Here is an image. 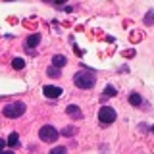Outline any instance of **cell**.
<instances>
[{
	"label": "cell",
	"mask_w": 154,
	"mask_h": 154,
	"mask_svg": "<svg viewBox=\"0 0 154 154\" xmlns=\"http://www.w3.org/2000/svg\"><path fill=\"white\" fill-rule=\"evenodd\" d=\"M98 122H100L102 127L114 123L116 122V110L112 108V106H100V110H98Z\"/></svg>",
	"instance_id": "3957f363"
},
{
	"label": "cell",
	"mask_w": 154,
	"mask_h": 154,
	"mask_svg": "<svg viewBox=\"0 0 154 154\" xmlns=\"http://www.w3.org/2000/svg\"><path fill=\"white\" fill-rule=\"evenodd\" d=\"M6 144H8V143H6V141H4V139H0V152H2V148H4V146H6Z\"/></svg>",
	"instance_id": "ac0fdd59"
},
{
	"label": "cell",
	"mask_w": 154,
	"mask_h": 154,
	"mask_svg": "<svg viewBox=\"0 0 154 154\" xmlns=\"http://www.w3.org/2000/svg\"><path fill=\"white\" fill-rule=\"evenodd\" d=\"M38 42H41V35L35 33V35H29L27 41H25V46H27V52H31L35 46H38Z\"/></svg>",
	"instance_id": "52a82bcc"
},
{
	"label": "cell",
	"mask_w": 154,
	"mask_h": 154,
	"mask_svg": "<svg viewBox=\"0 0 154 154\" xmlns=\"http://www.w3.org/2000/svg\"><path fill=\"white\" fill-rule=\"evenodd\" d=\"M66 64H67V58L64 54H56L52 58V66H56V67H64Z\"/></svg>",
	"instance_id": "ba28073f"
},
{
	"label": "cell",
	"mask_w": 154,
	"mask_h": 154,
	"mask_svg": "<svg viewBox=\"0 0 154 154\" xmlns=\"http://www.w3.org/2000/svg\"><path fill=\"white\" fill-rule=\"evenodd\" d=\"M135 54V50H127V52H123V56H127V58H131Z\"/></svg>",
	"instance_id": "e0dca14e"
},
{
	"label": "cell",
	"mask_w": 154,
	"mask_h": 154,
	"mask_svg": "<svg viewBox=\"0 0 154 154\" xmlns=\"http://www.w3.org/2000/svg\"><path fill=\"white\" fill-rule=\"evenodd\" d=\"M143 21H144V25H148V27H150V25H154V10H148Z\"/></svg>",
	"instance_id": "5bb4252c"
},
{
	"label": "cell",
	"mask_w": 154,
	"mask_h": 154,
	"mask_svg": "<svg viewBox=\"0 0 154 154\" xmlns=\"http://www.w3.org/2000/svg\"><path fill=\"white\" fill-rule=\"evenodd\" d=\"M75 133H77V127H75V125H67V127L62 129V135H64V137H73Z\"/></svg>",
	"instance_id": "7c38bea8"
},
{
	"label": "cell",
	"mask_w": 154,
	"mask_h": 154,
	"mask_svg": "<svg viewBox=\"0 0 154 154\" xmlns=\"http://www.w3.org/2000/svg\"><path fill=\"white\" fill-rule=\"evenodd\" d=\"M12 67H14V69H23V67H25V60H23V58H14V60H12Z\"/></svg>",
	"instance_id": "4fadbf2b"
},
{
	"label": "cell",
	"mask_w": 154,
	"mask_h": 154,
	"mask_svg": "<svg viewBox=\"0 0 154 154\" xmlns=\"http://www.w3.org/2000/svg\"><path fill=\"white\" fill-rule=\"evenodd\" d=\"M73 83L79 89H93L96 85V77L93 71H77L73 75Z\"/></svg>",
	"instance_id": "6da1fadb"
},
{
	"label": "cell",
	"mask_w": 154,
	"mask_h": 154,
	"mask_svg": "<svg viewBox=\"0 0 154 154\" xmlns=\"http://www.w3.org/2000/svg\"><path fill=\"white\" fill-rule=\"evenodd\" d=\"M46 73L50 75V77H54V79H58V77L62 75V67H56V66H50L46 69Z\"/></svg>",
	"instance_id": "8fae6325"
},
{
	"label": "cell",
	"mask_w": 154,
	"mask_h": 154,
	"mask_svg": "<svg viewBox=\"0 0 154 154\" xmlns=\"http://www.w3.org/2000/svg\"><path fill=\"white\" fill-rule=\"evenodd\" d=\"M129 104H131V106H141L143 104L141 94H139V93H131V94H129Z\"/></svg>",
	"instance_id": "30bf717a"
},
{
	"label": "cell",
	"mask_w": 154,
	"mask_h": 154,
	"mask_svg": "<svg viewBox=\"0 0 154 154\" xmlns=\"http://www.w3.org/2000/svg\"><path fill=\"white\" fill-rule=\"evenodd\" d=\"M42 93H45V96L46 98H58V96H62V93H64V91L60 89V87H56V85H45L42 87Z\"/></svg>",
	"instance_id": "5b68a950"
},
{
	"label": "cell",
	"mask_w": 154,
	"mask_h": 154,
	"mask_svg": "<svg viewBox=\"0 0 154 154\" xmlns=\"http://www.w3.org/2000/svg\"><path fill=\"white\" fill-rule=\"evenodd\" d=\"M116 94H118L116 87H112V85H106L104 87V96H116Z\"/></svg>",
	"instance_id": "9a60e30c"
},
{
	"label": "cell",
	"mask_w": 154,
	"mask_h": 154,
	"mask_svg": "<svg viewBox=\"0 0 154 154\" xmlns=\"http://www.w3.org/2000/svg\"><path fill=\"white\" fill-rule=\"evenodd\" d=\"M50 152H52V154H64V152H66V146H54Z\"/></svg>",
	"instance_id": "2e32d148"
},
{
	"label": "cell",
	"mask_w": 154,
	"mask_h": 154,
	"mask_svg": "<svg viewBox=\"0 0 154 154\" xmlns=\"http://www.w3.org/2000/svg\"><path fill=\"white\" fill-rule=\"evenodd\" d=\"M67 2V0H56V4H58V6H62V4H66Z\"/></svg>",
	"instance_id": "d6986e66"
},
{
	"label": "cell",
	"mask_w": 154,
	"mask_h": 154,
	"mask_svg": "<svg viewBox=\"0 0 154 154\" xmlns=\"http://www.w3.org/2000/svg\"><path fill=\"white\" fill-rule=\"evenodd\" d=\"M66 114L69 116L71 119H81V118H83L81 108H79V106H75V104H69V106H67V108H66Z\"/></svg>",
	"instance_id": "8992f818"
},
{
	"label": "cell",
	"mask_w": 154,
	"mask_h": 154,
	"mask_svg": "<svg viewBox=\"0 0 154 154\" xmlns=\"http://www.w3.org/2000/svg\"><path fill=\"white\" fill-rule=\"evenodd\" d=\"M58 131L52 125H42L41 129H38V139H41L42 143H56L58 141Z\"/></svg>",
	"instance_id": "277c9868"
},
{
	"label": "cell",
	"mask_w": 154,
	"mask_h": 154,
	"mask_svg": "<svg viewBox=\"0 0 154 154\" xmlns=\"http://www.w3.org/2000/svg\"><path fill=\"white\" fill-rule=\"evenodd\" d=\"M8 146L10 148H17L19 146V135L16 133V131H14V133H10V137H8Z\"/></svg>",
	"instance_id": "9c48e42d"
},
{
	"label": "cell",
	"mask_w": 154,
	"mask_h": 154,
	"mask_svg": "<svg viewBox=\"0 0 154 154\" xmlns=\"http://www.w3.org/2000/svg\"><path fill=\"white\" fill-rule=\"evenodd\" d=\"M25 102H10V104H6L2 108V114L6 116V118H10V119H16V118H19V116H23L25 114Z\"/></svg>",
	"instance_id": "7a4b0ae2"
},
{
	"label": "cell",
	"mask_w": 154,
	"mask_h": 154,
	"mask_svg": "<svg viewBox=\"0 0 154 154\" xmlns=\"http://www.w3.org/2000/svg\"><path fill=\"white\" fill-rule=\"evenodd\" d=\"M152 133H154V125H152Z\"/></svg>",
	"instance_id": "ffe728a7"
}]
</instances>
